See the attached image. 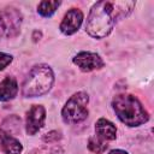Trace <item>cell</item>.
<instances>
[{"instance_id": "6da1fadb", "label": "cell", "mask_w": 154, "mask_h": 154, "mask_svg": "<svg viewBox=\"0 0 154 154\" xmlns=\"http://www.w3.org/2000/svg\"><path fill=\"white\" fill-rule=\"evenodd\" d=\"M135 1L113 0L99 1L93 5L87 18L85 30L94 38H103L113 30L114 25L128 17L135 8Z\"/></svg>"}, {"instance_id": "7a4b0ae2", "label": "cell", "mask_w": 154, "mask_h": 154, "mask_svg": "<svg viewBox=\"0 0 154 154\" xmlns=\"http://www.w3.org/2000/svg\"><path fill=\"white\" fill-rule=\"evenodd\" d=\"M112 107L119 120L130 128L140 126L149 119V114L141 101L131 94L116 95L112 100Z\"/></svg>"}, {"instance_id": "3957f363", "label": "cell", "mask_w": 154, "mask_h": 154, "mask_svg": "<svg viewBox=\"0 0 154 154\" xmlns=\"http://www.w3.org/2000/svg\"><path fill=\"white\" fill-rule=\"evenodd\" d=\"M54 83V73L46 64L35 65L26 75L22 84V94L25 97H36L47 94Z\"/></svg>"}, {"instance_id": "277c9868", "label": "cell", "mask_w": 154, "mask_h": 154, "mask_svg": "<svg viewBox=\"0 0 154 154\" xmlns=\"http://www.w3.org/2000/svg\"><path fill=\"white\" fill-rule=\"evenodd\" d=\"M89 96L84 91L73 94L61 109L63 120L67 124H78L88 117Z\"/></svg>"}, {"instance_id": "5b68a950", "label": "cell", "mask_w": 154, "mask_h": 154, "mask_svg": "<svg viewBox=\"0 0 154 154\" xmlns=\"http://www.w3.org/2000/svg\"><path fill=\"white\" fill-rule=\"evenodd\" d=\"M23 14L16 7H5L0 11V38L16 37L22 26Z\"/></svg>"}, {"instance_id": "8992f818", "label": "cell", "mask_w": 154, "mask_h": 154, "mask_svg": "<svg viewBox=\"0 0 154 154\" xmlns=\"http://www.w3.org/2000/svg\"><path fill=\"white\" fill-rule=\"evenodd\" d=\"M72 61L83 72L100 70L105 65L102 58L97 53H94V52H79L73 57Z\"/></svg>"}, {"instance_id": "52a82bcc", "label": "cell", "mask_w": 154, "mask_h": 154, "mask_svg": "<svg viewBox=\"0 0 154 154\" xmlns=\"http://www.w3.org/2000/svg\"><path fill=\"white\" fill-rule=\"evenodd\" d=\"M46 119V109L42 105H32L26 113L25 130L28 135H35L42 126Z\"/></svg>"}, {"instance_id": "ba28073f", "label": "cell", "mask_w": 154, "mask_h": 154, "mask_svg": "<svg viewBox=\"0 0 154 154\" xmlns=\"http://www.w3.org/2000/svg\"><path fill=\"white\" fill-rule=\"evenodd\" d=\"M82 22H83L82 11L79 8H71L65 13L59 29L64 35H72L79 29Z\"/></svg>"}, {"instance_id": "9c48e42d", "label": "cell", "mask_w": 154, "mask_h": 154, "mask_svg": "<svg viewBox=\"0 0 154 154\" xmlns=\"http://www.w3.org/2000/svg\"><path fill=\"white\" fill-rule=\"evenodd\" d=\"M0 150H2L5 154H20L23 146L7 131L0 129Z\"/></svg>"}, {"instance_id": "30bf717a", "label": "cell", "mask_w": 154, "mask_h": 154, "mask_svg": "<svg viewBox=\"0 0 154 154\" xmlns=\"http://www.w3.org/2000/svg\"><path fill=\"white\" fill-rule=\"evenodd\" d=\"M95 132H96V136L102 138L103 141H113L117 137L116 125L105 118H100L95 123Z\"/></svg>"}, {"instance_id": "8fae6325", "label": "cell", "mask_w": 154, "mask_h": 154, "mask_svg": "<svg viewBox=\"0 0 154 154\" xmlns=\"http://www.w3.org/2000/svg\"><path fill=\"white\" fill-rule=\"evenodd\" d=\"M18 93V84L14 77L6 76L0 83V101H10Z\"/></svg>"}, {"instance_id": "7c38bea8", "label": "cell", "mask_w": 154, "mask_h": 154, "mask_svg": "<svg viewBox=\"0 0 154 154\" xmlns=\"http://www.w3.org/2000/svg\"><path fill=\"white\" fill-rule=\"evenodd\" d=\"M60 1H55V0H43L38 4L37 6V12L42 16V17H51L60 6Z\"/></svg>"}, {"instance_id": "4fadbf2b", "label": "cell", "mask_w": 154, "mask_h": 154, "mask_svg": "<svg viewBox=\"0 0 154 154\" xmlns=\"http://www.w3.org/2000/svg\"><path fill=\"white\" fill-rule=\"evenodd\" d=\"M108 144H107V141H103L102 138L97 137L96 135L95 136H91L88 141V148L90 152L95 153V154H102L106 149H107Z\"/></svg>"}, {"instance_id": "5bb4252c", "label": "cell", "mask_w": 154, "mask_h": 154, "mask_svg": "<svg viewBox=\"0 0 154 154\" xmlns=\"http://www.w3.org/2000/svg\"><path fill=\"white\" fill-rule=\"evenodd\" d=\"M60 138H61V134H60L59 131H55V130L49 131V132H47V134L43 136V141H45V142H48V143H51V142H57V141L60 140Z\"/></svg>"}, {"instance_id": "9a60e30c", "label": "cell", "mask_w": 154, "mask_h": 154, "mask_svg": "<svg viewBox=\"0 0 154 154\" xmlns=\"http://www.w3.org/2000/svg\"><path fill=\"white\" fill-rule=\"evenodd\" d=\"M11 63H12V55H10L7 53L0 52V71H2Z\"/></svg>"}, {"instance_id": "2e32d148", "label": "cell", "mask_w": 154, "mask_h": 154, "mask_svg": "<svg viewBox=\"0 0 154 154\" xmlns=\"http://www.w3.org/2000/svg\"><path fill=\"white\" fill-rule=\"evenodd\" d=\"M41 37H42V32L38 31V30H34V32H32V40H34V42H37Z\"/></svg>"}, {"instance_id": "e0dca14e", "label": "cell", "mask_w": 154, "mask_h": 154, "mask_svg": "<svg viewBox=\"0 0 154 154\" xmlns=\"http://www.w3.org/2000/svg\"><path fill=\"white\" fill-rule=\"evenodd\" d=\"M108 154H128V153L125 150H122V149H113Z\"/></svg>"}]
</instances>
